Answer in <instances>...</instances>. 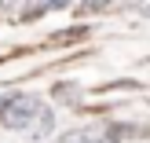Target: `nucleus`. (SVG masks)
I'll return each instance as SVG.
<instances>
[{
  "label": "nucleus",
  "instance_id": "obj_1",
  "mask_svg": "<svg viewBox=\"0 0 150 143\" xmlns=\"http://www.w3.org/2000/svg\"><path fill=\"white\" fill-rule=\"evenodd\" d=\"M40 114V103L37 95H26V92H15L0 103V125L4 129H29Z\"/></svg>",
  "mask_w": 150,
  "mask_h": 143
},
{
  "label": "nucleus",
  "instance_id": "obj_2",
  "mask_svg": "<svg viewBox=\"0 0 150 143\" xmlns=\"http://www.w3.org/2000/svg\"><path fill=\"white\" fill-rule=\"evenodd\" d=\"M51 125H55V117H51L48 110H40V114H37V121L29 125V132H33V136L40 139V136H48V132H51Z\"/></svg>",
  "mask_w": 150,
  "mask_h": 143
}]
</instances>
